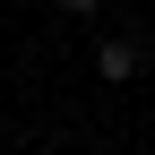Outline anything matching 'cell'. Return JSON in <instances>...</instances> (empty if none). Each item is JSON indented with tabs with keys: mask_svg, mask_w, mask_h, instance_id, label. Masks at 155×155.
Here are the masks:
<instances>
[{
	"mask_svg": "<svg viewBox=\"0 0 155 155\" xmlns=\"http://www.w3.org/2000/svg\"><path fill=\"white\" fill-rule=\"evenodd\" d=\"M95 69H104V78H112V86H121V78H129V69H138V52H129V43H95Z\"/></svg>",
	"mask_w": 155,
	"mask_h": 155,
	"instance_id": "cell-1",
	"label": "cell"
},
{
	"mask_svg": "<svg viewBox=\"0 0 155 155\" xmlns=\"http://www.w3.org/2000/svg\"><path fill=\"white\" fill-rule=\"evenodd\" d=\"M95 9H104V0H61V17H95Z\"/></svg>",
	"mask_w": 155,
	"mask_h": 155,
	"instance_id": "cell-2",
	"label": "cell"
}]
</instances>
